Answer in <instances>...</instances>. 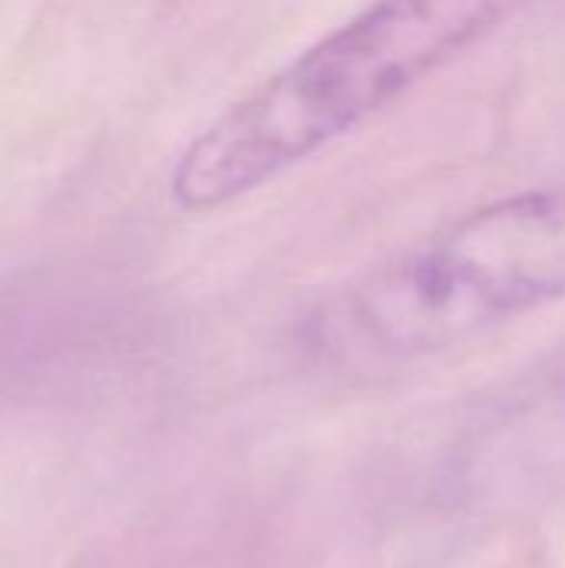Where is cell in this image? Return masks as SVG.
Returning a JSON list of instances; mask_svg holds the SVG:
<instances>
[{
	"label": "cell",
	"mask_w": 565,
	"mask_h": 568,
	"mask_svg": "<svg viewBox=\"0 0 565 568\" xmlns=\"http://www.w3.org/2000/svg\"><path fill=\"white\" fill-rule=\"evenodd\" d=\"M533 3L370 0L213 116L180 150L170 200L210 213L276 183Z\"/></svg>",
	"instance_id": "1"
},
{
	"label": "cell",
	"mask_w": 565,
	"mask_h": 568,
	"mask_svg": "<svg viewBox=\"0 0 565 568\" xmlns=\"http://www.w3.org/2000/svg\"><path fill=\"white\" fill-rule=\"evenodd\" d=\"M565 300V183L483 203L340 293L313 323L340 366L443 356Z\"/></svg>",
	"instance_id": "2"
},
{
	"label": "cell",
	"mask_w": 565,
	"mask_h": 568,
	"mask_svg": "<svg viewBox=\"0 0 565 568\" xmlns=\"http://www.w3.org/2000/svg\"><path fill=\"white\" fill-rule=\"evenodd\" d=\"M563 396H565V386H563Z\"/></svg>",
	"instance_id": "3"
}]
</instances>
